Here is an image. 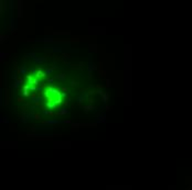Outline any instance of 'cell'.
<instances>
[]
</instances>
